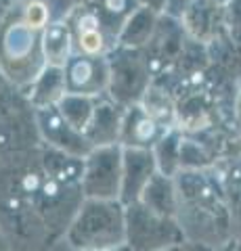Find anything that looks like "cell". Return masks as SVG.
I'll return each mask as SVG.
<instances>
[{
    "instance_id": "cell-25",
    "label": "cell",
    "mask_w": 241,
    "mask_h": 251,
    "mask_svg": "<svg viewBox=\"0 0 241 251\" xmlns=\"http://www.w3.org/2000/svg\"><path fill=\"white\" fill-rule=\"evenodd\" d=\"M15 2H19V0H0V17H2V15L9 11Z\"/></svg>"
},
{
    "instance_id": "cell-21",
    "label": "cell",
    "mask_w": 241,
    "mask_h": 251,
    "mask_svg": "<svg viewBox=\"0 0 241 251\" xmlns=\"http://www.w3.org/2000/svg\"><path fill=\"white\" fill-rule=\"evenodd\" d=\"M95 105H97V99L65 94L55 107L59 109V113L63 115V120L72 126V128H76L78 132L84 134L92 120V113H95Z\"/></svg>"
},
{
    "instance_id": "cell-20",
    "label": "cell",
    "mask_w": 241,
    "mask_h": 251,
    "mask_svg": "<svg viewBox=\"0 0 241 251\" xmlns=\"http://www.w3.org/2000/svg\"><path fill=\"white\" fill-rule=\"evenodd\" d=\"M183 136H181V128H172L161 136L155 147L151 149L155 166L158 172L164 176L174 178L181 172V151H183Z\"/></svg>"
},
{
    "instance_id": "cell-1",
    "label": "cell",
    "mask_w": 241,
    "mask_h": 251,
    "mask_svg": "<svg viewBox=\"0 0 241 251\" xmlns=\"http://www.w3.org/2000/svg\"><path fill=\"white\" fill-rule=\"evenodd\" d=\"M176 220L189 243L210 249H222L229 243V211L216 184L199 170H185L174 176Z\"/></svg>"
},
{
    "instance_id": "cell-17",
    "label": "cell",
    "mask_w": 241,
    "mask_h": 251,
    "mask_svg": "<svg viewBox=\"0 0 241 251\" xmlns=\"http://www.w3.org/2000/svg\"><path fill=\"white\" fill-rule=\"evenodd\" d=\"M29 103L34 109L55 107L65 97V77L63 67H44V72L29 86Z\"/></svg>"
},
{
    "instance_id": "cell-3",
    "label": "cell",
    "mask_w": 241,
    "mask_h": 251,
    "mask_svg": "<svg viewBox=\"0 0 241 251\" xmlns=\"http://www.w3.org/2000/svg\"><path fill=\"white\" fill-rule=\"evenodd\" d=\"M65 239L74 251H107L126 245V207L118 199H82Z\"/></svg>"
},
{
    "instance_id": "cell-24",
    "label": "cell",
    "mask_w": 241,
    "mask_h": 251,
    "mask_svg": "<svg viewBox=\"0 0 241 251\" xmlns=\"http://www.w3.org/2000/svg\"><path fill=\"white\" fill-rule=\"evenodd\" d=\"M178 251H216V249H210V247H204V245H197V243H189V241H185Z\"/></svg>"
},
{
    "instance_id": "cell-23",
    "label": "cell",
    "mask_w": 241,
    "mask_h": 251,
    "mask_svg": "<svg viewBox=\"0 0 241 251\" xmlns=\"http://www.w3.org/2000/svg\"><path fill=\"white\" fill-rule=\"evenodd\" d=\"M138 2H141V6H147V9H151L158 15H164L168 6V0H138Z\"/></svg>"
},
{
    "instance_id": "cell-8",
    "label": "cell",
    "mask_w": 241,
    "mask_h": 251,
    "mask_svg": "<svg viewBox=\"0 0 241 251\" xmlns=\"http://www.w3.org/2000/svg\"><path fill=\"white\" fill-rule=\"evenodd\" d=\"M65 94L101 99L109 88V59L74 52L63 65Z\"/></svg>"
},
{
    "instance_id": "cell-19",
    "label": "cell",
    "mask_w": 241,
    "mask_h": 251,
    "mask_svg": "<svg viewBox=\"0 0 241 251\" xmlns=\"http://www.w3.org/2000/svg\"><path fill=\"white\" fill-rule=\"evenodd\" d=\"M160 17L161 15L153 13L147 6H141L124 25L122 34L118 36V44L126 46V49H145L155 34Z\"/></svg>"
},
{
    "instance_id": "cell-15",
    "label": "cell",
    "mask_w": 241,
    "mask_h": 251,
    "mask_svg": "<svg viewBox=\"0 0 241 251\" xmlns=\"http://www.w3.org/2000/svg\"><path fill=\"white\" fill-rule=\"evenodd\" d=\"M138 203H143L147 209H151L153 214L166 216V218H176V184L174 178L164 176L160 172H155V176L149 180V184L145 186L141 193Z\"/></svg>"
},
{
    "instance_id": "cell-22",
    "label": "cell",
    "mask_w": 241,
    "mask_h": 251,
    "mask_svg": "<svg viewBox=\"0 0 241 251\" xmlns=\"http://www.w3.org/2000/svg\"><path fill=\"white\" fill-rule=\"evenodd\" d=\"M191 0H168V6H166V13H170L172 17H181L183 11L187 9V4H189ZM164 13V15H166Z\"/></svg>"
},
{
    "instance_id": "cell-16",
    "label": "cell",
    "mask_w": 241,
    "mask_h": 251,
    "mask_svg": "<svg viewBox=\"0 0 241 251\" xmlns=\"http://www.w3.org/2000/svg\"><path fill=\"white\" fill-rule=\"evenodd\" d=\"M86 2L92 11L99 15V19L103 21L105 29L118 40V36L122 34L124 25L128 23V19L141 9L138 0H82Z\"/></svg>"
},
{
    "instance_id": "cell-14",
    "label": "cell",
    "mask_w": 241,
    "mask_h": 251,
    "mask_svg": "<svg viewBox=\"0 0 241 251\" xmlns=\"http://www.w3.org/2000/svg\"><path fill=\"white\" fill-rule=\"evenodd\" d=\"M42 54L46 67H63L74 54V40L67 21L53 19L42 31Z\"/></svg>"
},
{
    "instance_id": "cell-2",
    "label": "cell",
    "mask_w": 241,
    "mask_h": 251,
    "mask_svg": "<svg viewBox=\"0 0 241 251\" xmlns=\"http://www.w3.org/2000/svg\"><path fill=\"white\" fill-rule=\"evenodd\" d=\"M44 67L42 31L21 21L15 2L0 17V74L17 88H29Z\"/></svg>"
},
{
    "instance_id": "cell-12",
    "label": "cell",
    "mask_w": 241,
    "mask_h": 251,
    "mask_svg": "<svg viewBox=\"0 0 241 251\" xmlns=\"http://www.w3.org/2000/svg\"><path fill=\"white\" fill-rule=\"evenodd\" d=\"M122 111L124 107L113 103L111 99L99 100L95 105V113L88 124L84 136L88 138L92 147H105V145H115L120 136V124H122Z\"/></svg>"
},
{
    "instance_id": "cell-13",
    "label": "cell",
    "mask_w": 241,
    "mask_h": 251,
    "mask_svg": "<svg viewBox=\"0 0 241 251\" xmlns=\"http://www.w3.org/2000/svg\"><path fill=\"white\" fill-rule=\"evenodd\" d=\"M220 6L216 0H191L181 15V23L199 42H210L220 23Z\"/></svg>"
},
{
    "instance_id": "cell-10",
    "label": "cell",
    "mask_w": 241,
    "mask_h": 251,
    "mask_svg": "<svg viewBox=\"0 0 241 251\" xmlns=\"http://www.w3.org/2000/svg\"><path fill=\"white\" fill-rule=\"evenodd\" d=\"M155 172H158V166H155L151 151H147V149H124L120 188L122 205H130V203L141 199V193L155 176Z\"/></svg>"
},
{
    "instance_id": "cell-7",
    "label": "cell",
    "mask_w": 241,
    "mask_h": 251,
    "mask_svg": "<svg viewBox=\"0 0 241 251\" xmlns=\"http://www.w3.org/2000/svg\"><path fill=\"white\" fill-rule=\"evenodd\" d=\"M63 19L72 31L74 52L107 57L118 46V40L105 29L103 21L86 2H78L76 6H72L63 15Z\"/></svg>"
},
{
    "instance_id": "cell-28",
    "label": "cell",
    "mask_w": 241,
    "mask_h": 251,
    "mask_svg": "<svg viewBox=\"0 0 241 251\" xmlns=\"http://www.w3.org/2000/svg\"><path fill=\"white\" fill-rule=\"evenodd\" d=\"M178 249H181V247H174V249H168V251H178Z\"/></svg>"
},
{
    "instance_id": "cell-6",
    "label": "cell",
    "mask_w": 241,
    "mask_h": 251,
    "mask_svg": "<svg viewBox=\"0 0 241 251\" xmlns=\"http://www.w3.org/2000/svg\"><path fill=\"white\" fill-rule=\"evenodd\" d=\"M122 151L115 145L95 147L84 157L80 188L84 199H118L122 188Z\"/></svg>"
},
{
    "instance_id": "cell-9",
    "label": "cell",
    "mask_w": 241,
    "mask_h": 251,
    "mask_svg": "<svg viewBox=\"0 0 241 251\" xmlns=\"http://www.w3.org/2000/svg\"><path fill=\"white\" fill-rule=\"evenodd\" d=\"M34 120L38 126V132H40L44 143L49 145V149L78 157V159H84L95 149L82 132H78L63 120V115L59 113L57 107L34 109Z\"/></svg>"
},
{
    "instance_id": "cell-27",
    "label": "cell",
    "mask_w": 241,
    "mask_h": 251,
    "mask_svg": "<svg viewBox=\"0 0 241 251\" xmlns=\"http://www.w3.org/2000/svg\"><path fill=\"white\" fill-rule=\"evenodd\" d=\"M107 251H130L128 245H122V247H115V249H107Z\"/></svg>"
},
{
    "instance_id": "cell-4",
    "label": "cell",
    "mask_w": 241,
    "mask_h": 251,
    "mask_svg": "<svg viewBox=\"0 0 241 251\" xmlns=\"http://www.w3.org/2000/svg\"><path fill=\"white\" fill-rule=\"evenodd\" d=\"M124 207H126V245L130 251H168L181 247L187 241L176 218L153 214L138 201Z\"/></svg>"
},
{
    "instance_id": "cell-11",
    "label": "cell",
    "mask_w": 241,
    "mask_h": 251,
    "mask_svg": "<svg viewBox=\"0 0 241 251\" xmlns=\"http://www.w3.org/2000/svg\"><path fill=\"white\" fill-rule=\"evenodd\" d=\"M161 126H158L149 115H147L141 105H128L122 111V124H120V136L118 145L122 149H147L151 151L155 143L166 134Z\"/></svg>"
},
{
    "instance_id": "cell-26",
    "label": "cell",
    "mask_w": 241,
    "mask_h": 251,
    "mask_svg": "<svg viewBox=\"0 0 241 251\" xmlns=\"http://www.w3.org/2000/svg\"><path fill=\"white\" fill-rule=\"evenodd\" d=\"M235 115H237V122L241 126V90L237 94V99H235Z\"/></svg>"
},
{
    "instance_id": "cell-5",
    "label": "cell",
    "mask_w": 241,
    "mask_h": 251,
    "mask_svg": "<svg viewBox=\"0 0 241 251\" xmlns=\"http://www.w3.org/2000/svg\"><path fill=\"white\" fill-rule=\"evenodd\" d=\"M109 59V88L107 94L120 107L136 105L143 92L151 86V61L145 49L115 46Z\"/></svg>"
},
{
    "instance_id": "cell-18",
    "label": "cell",
    "mask_w": 241,
    "mask_h": 251,
    "mask_svg": "<svg viewBox=\"0 0 241 251\" xmlns=\"http://www.w3.org/2000/svg\"><path fill=\"white\" fill-rule=\"evenodd\" d=\"M138 105H141L143 111L164 130L178 128V109H176V103L172 100V97H170L166 90H161L151 84L149 88L143 92Z\"/></svg>"
}]
</instances>
